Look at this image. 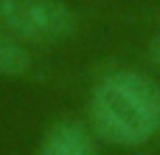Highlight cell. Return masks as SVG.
Segmentation results:
<instances>
[{
  "label": "cell",
  "instance_id": "obj_3",
  "mask_svg": "<svg viewBox=\"0 0 160 155\" xmlns=\"http://www.w3.org/2000/svg\"><path fill=\"white\" fill-rule=\"evenodd\" d=\"M34 155H101V152H98V138L93 136V130L84 121L59 119L42 133Z\"/></svg>",
  "mask_w": 160,
  "mask_h": 155
},
{
  "label": "cell",
  "instance_id": "obj_1",
  "mask_svg": "<svg viewBox=\"0 0 160 155\" xmlns=\"http://www.w3.org/2000/svg\"><path fill=\"white\" fill-rule=\"evenodd\" d=\"M87 127L112 147L149 144L160 136V82L135 68L104 73L87 99Z\"/></svg>",
  "mask_w": 160,
  "mask_h": 155
},
{
  "label": "cell",
  "instance_id": "obj_5",
  "mask_svg": "<svg viewBox=\"0 0 160 155\" xmlns=\"http://www.w3.org/2000/svg\"><path fill=\"white\" fill-rule=\"evenodd\" d=\"M146 62H149L155 71H160V31L152 34V40L146 42Z\"/></svg>",
  "mask_w": 160,
  "mask_h": 155
},
{
  "label": "cell",
  "instance_id": "obj_4",
  "mask_svg": "<svg viewBox=\"0 0 160 155\" xmlns=\"http://www.w3.org/2000/svg\"><path fill=\"white\" fill-rule=\"evenodd\" d=\"M34 68L31 48L0 28V79H22Z\"/></svg>",
  "mask_w": 160,
  "mask_h": 155
},
{
  "label": "cell",
  "instance_id": "obj_2",
  "mask_svg": "<svg viewBox=\"0 0 160 155\" xmlns=\"http://www.w3.org/2000/svg\"><path fill=\"white\" fill-rule=\"evenodd\" d=\"M0 28L25 45H56L76 34L79 11L68 0H0Z\"/></svg>",
  "mask_w": 160,
  "mask_h": 155
}]
</instances>
